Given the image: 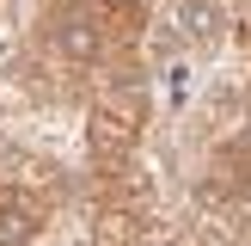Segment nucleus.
I'll list each match as a JSON object with an SVG mask.
<instances>
[{
	"label": "nucleus",
	"mask_w": 251,
	"mask_h": 246,
	"mask_svg": "<svg viewBox=\"0 0 251 246\" xmlns=\"http://www.w3.org/2000/svg\"><path fill=\"white\" fill-rule=\"evenodd\" d=\"M0 6H6V0H0Z\"/></svg>",
	"instance_id": "nucleus-2"
},
{
	"label": "nucleus",
	"mask_w": 251,
	"mask_h": 246,
	"mask_svg": "<svg viewBox=\"0 0 251 246\" xmlns=\"http://www.w3.org/2000/svg\"><path fill=\"white\" fill-rule=\"evenodd\" d=\"M147 117H153V98H147V80L117 62L92 80V105H86V154L98 166H129V154L141 148Z\"/></svg>",
	"instance_id": "nucleus-1"
}]
</instances>
